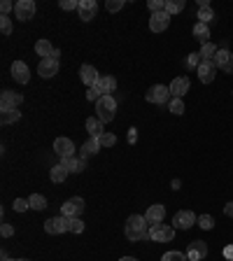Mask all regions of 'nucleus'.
<instances>
[{"label": "nucleus", "mask_w": 233, "mask_h": 261, "mask_svg": "<svg viewBox=\"0 0 233 261\" xmlns=\"http://www.w3.org/2000/svg\"><path fill=\"white\" fill-rule=\"evenodd\" d=\"M124 233L131 243H140V240H149V228H147V219L142 215H131L126 219Z\"/></svg>", "instance_id": "nucleus-1"}, {"label": "nucleus", "mask_w": 233, "mask_h": 261, "mask_svg": "<svg viewBox=\"0 0 233 261\" xmlns=\"http://www.w3.org/2000/svg\"><path fill=\"white\" fill-rule=\"evenodd\" d=\"M114 89H117V77L112 75H100V80L96 82V87H91L87 91V100L91 103H98L103 96H112Z\"/></svg>", "instance_id": "nucleus-2"}, {"label": "nucleus", "mask_w": 233, "mask_h": 261, "mask_svg": "<svg viewBox=\"0 0 233 261\" xmlns=\"http://www.w3.org/2000/svg\"><path fill=\"white\" fill-rule=\"evenodd\" d=\"M114 114H117V98L114 96H103L100 100L96 103V117L103 124L114 119Z\"/></svg>", "instance_id": "nucleus-3"}, {"label": "nucleus", "mask_w": 233, "mask_h": 261, "mask_svg": "<svg viewBox=\"0 0 233 261\" xmlns=\"http://www.w3.org/2000/svg\"><path fill=\"white\" fill-rule=\"evenodd\" d=\"M145 100L147 103H154V105H168L173 100V93H170L168 87H163V84H154L149 87V91L145 93Z\"/></svg>", "instance_id": "nucleus-4"}, {"label": "nucleus", "mask_w": 233, "mask_h": 261, "mask_svg": "<svg viewBox=\"0 0 233 261\" xmlns=\"http://www.w3.org/2000/svg\"><path fill=\"white\" fill-rule=\"evenodd\" d=\"M175 238V226H170V224H154V226H149V240H154V243H170V240Z\"/></svg>", "instance_id": "nucleus-5"}, {"label": "nucleus", "mask_w": 233, "mask_h": 261, "mask_svg": "<svg viewBox=\"0 0 233 261\" xmlns=\"http://www.w3.org/2000/svg\"><path fill=\"white\" fill-rule=\"evenodd\" d=\"M82 212H84V198H80V196L68 198V201L61 205V215H63V217H80Z\"/></svg>", "instance_id": "nucleus-6"}, {"label": "nucleus", "mask_w": 233, "mask_h": 261, "mask_svg": "<svg viewBox=\"0 0 233 261\" xmlns=\"http://www.w3.org/2000/svg\"><path fill=\"white\" fill-rule=\"evenodd\" d=\"M35 3L33 0H19V3H14V16L19 19V21H28V19H33L35 16Z\"/></svg>", "instance_id": "nucleus-7"}, {"label": "nucleus", "mask_w": 233, "mask_h": 261, "mask_svg": "<svg viewBox=\"0 0 233 261\" xmlns=\"http://www.w3.org/2000/svg\"><path fill=\"white\" fill-rule=\"evenodd\" d=\"M170 19H173V16H170L166 10H163V12H154V14L149 16V31H152V33H163L166 28L170 26Z\"/></svg>", "instance_id": "nucleus-8"}, {"label": "nucleus", "mask_w": 233, "mask_h": 261, "mask_svg": "<svg viewBox=\"0 0 233 261\" xmlns=\"http://www.w3.org/2000/svg\"><path fill=\"white\" fill-rule=\"evenodd\" d=\"M21 103H23L21 93L10 91V89H5V91L0 93V110H16Z\"/></svg>", "instance_id": "nucleus-9"}, {"label": "nucleus", "mask_w": 233, "mask_h": 261, "mask_svg": "<svg viewBox=\"0 0 233 261\" xmlns=\"http://www.w3.org/2000/svg\"><path fill=\"white\" fill-rule=\"evenodd\" d=\"M212 61H215V65H217L219 70H224V72H228V75H233V54L228 51L226 47L219 49Z\"/></svg>", "instance_id": "nucleus-10"}, {"label": "nucleus", "mask_w": 233, "mask_h": 261, "mask_svg": "<svg viewBox=\"0 0 233 261\" xmlns=\"http://www.w3.org/2000/svg\"><path fill=\"white\" fill-rule=\"evenodd\" d=\"M196 222H198V217H196L191 210H179L177 215L173 217V226H175V228H182V231L191 228Z\"/></svg>", "instance_id": "nucleus-11"}, {"label": "nucleus", "mask_w": 233, "mask_h": 261, "mask_svg": "<svg viewBox=\"0 0 233 261\" xmlns=\"http://www.w3.org/2000/svg\"><path fill=\"white\" fill-rule=\"evenodd\" d=\"M54 152L59 154L61 159L75 156V142H72L70 138H56L54 140Z\"/></svg>", "instance_id": "nucleus-12"}, {"label": "nucleus", "mask_w": 233, "mask_h": 261, "mask_svg": "<svg viewBox=\"0 0 233 261\" xmlns=\"http://www.w3.org/2000/svg\"><path fill=\"white\" fill-rule=\"evenodd\" d=\"M215 75H217L215 61H201V65H198V80H201L203 84H212V82H215Z\"/></svg>", "instance_id": "nucleus-13"}, {"label": "nucleus", "mask_w": 233, "mask_h": 261, "mask_svg": "<svg viewBox=\"0 0 233 261\" xmlns=\"http://www.w3.org/2000/svg\"><path fill=\"white\" fill-rule=\"evenodd\" d=\"M187 256H189V261H201L208 256V243L205 240H194V243H189V247H187Z\"/></svg>", "instance_id": "nucleus-14"}, {"label": "nucleus", "mask_w": 233, "mask_h": 261, "mask_svg": "<svg viewBox=\"0 0 233 261\" xmlns=\"http://www.w3.org/2000/svg\"><path fill=\"white\" fill-rule=\"evenodd\" d=\"M44 231H47L49 236H59V233H65L68 231V219L61 215V217H51L44 222Z\"/></svg>", "instance_id": "nucleus-15"}, {"label": "nucleus", "mask_w": 233, "mask_h": 261, "mask_svg": "<svg viewBox=\"0 0 233 261\" xmlns=\"http://www.w3.org/2000/svg\"><path fill=\"white\" fill-rule=\"evenodd\" d=\"M12 77H14L19 84H28L31 82V70H28V65L23 61H14L12 63Z\"/></svg>", "instance_id": "nucleus-16"}, {"label": "nucleus", "mask_w": 233, "mask_h": 261, "mask_svg": "<svg viewBox=\"0 0 233 261\" xmlns=\"http://www.w3.org/2000/svg\"><path fill=\"white\" fill-rule=\"evenodd\" d=\"M38 75L44 77V80H49V77H54L59 75V61L54 59H42L38 65Z\"/></svg>", "instance_id": "nucleus-17"}, {"label": "nucleus", "mask_w": 233, "mask_h": 261, "mask_svg": "<svg viewBox=\"0 0 233 261\" xmlns=\"http://www.w3.org/2000/svg\"><path fill=\"white\" fill-rule=\"evenodd\" d=\"M80 77H82V82L87 84V89H91V87H96V82L100 80V75H98V70L93 68V65H89V63H84L80 68Z\"/></svg>", "instance_id": "nucleus-18"}, {"label": "nucleus", "mask_w": 233, "mask_h": 261, "mask_svg": "<svg viewBox=\"0 0 233 261\" xmlns=\"http://www.w3.org/2000/svg\"><path fill=\"white\" fill-rule=\"evenodd\" d=\"M163 215H166V205H161V203H157V205H149L145 212V219L149 226H154V224H161L163 222Z\"/></svg>", "instance_id": "nucleus-19"}, {"label": "nucleus", "mask_w": 233, "mask_h": 261, "mask_svg": "<svg viewBox=\"0 0 233 261\" xmlns=\"http://www.w3.org/2000/svg\"><path fill=\"white\" fill-rule=\"evenodd\" d=\"M80 19L82 21H91L98 12V3L96 0H80Z\"/></svg>", "instance_id": "nucleus-20"}, {"label": "nucleus", "mask_w": 233, "mask_h": 261, "mask_svg": "<svg viewBox=\"0 0 233 261\" xmlns=\"http://www.w3.org/2000/svg\"><path fill=\"white\" fill-rule=\"evenodd\" d=\"M189 87H191V82H189V77H175L173 80V84H170V93H173V98H182L187 91H189Z\"/></svg>", "instance_id": "nucleus-21"}, {"label": "nucleus", "mask_w": 233, "mask_h": 261, "mask_svg": "<svg viewBox=\"0 0 233 261\" xmlns=\"http://www.w3.org/2000/svg\"><path fill=\"white\" fill-rule=\"evenodd\" d=\"M100 152V142H98V138H91L89 136V140L82 145V149H80V156L87 161L89 156H96V154Z\"/></svg>", "instance_id": "nucleus-22"}, {"label": "nucleus", "mask_w": 233, "mask_h": 261, "mask_svg": "<svg viewBox=\"0 0 233 261\" xmlns=\"http://www.w3.org/2000/svg\"><path fill=\"white\" fill-rule=\"evenodd\" d=\"M61 163H63L65 168L70 170V173H82V170L87 168V161L82 156H70V159H61Z\"/></svg>", "instance_id": "nucleus-23"}, {"label": "nucleus", "mask_w": 233, "mask_h": 261, "mask_svg": "<svg viewBox=\"0 0 233 261\" xmlns=\"http://www.w3.org/2000/svg\"><path fill=\"white\" fill-rule=\"evenodd\" d=\"M68 173H70V170L65 168L63 163H56V166H51V182H56V185H61V182H63L65 177H68Z\"/></svg>", "instance_id": "nucleus-24"}, {"label": "nucleus", "mask_w": 233, "mask_h": 261, "mask_svg": "<svg viewBox=\"0 0 233 261\" xmlns=\"http://www.w3.org/2000/svg\"><path fill=\"white\" fill-rule=\"evenodd\" d=\"M87 130L91 138H98L100 133H103V121L98 119V117H89L87 119Z\"/></svg>", "instance_id": "nucleus-25"}, {"label": "nucleus", "mask_w": 233, "mask_h": 261, "mask_svg": "<svg viewBox=\"0 0 233 261\" xmlns=\"http://www.w3.org/2000/svg\"><path fill=\"white\" fill-rule=\"evenodd\" d=\"M54 49L56 47H51V42H49V40H38V42H35V54L42 56V59H49Z\"/></svg>", "instance_id": "nucleus-26"}, {"label": "nucleus", "mask_w": 233, "mask_h": 261, "mask_svg": "<svg viewBox=\"0 0 233 261\" xmlns=\"http://www.w3.org/2000/svg\"><path fill=\"white\" fill-rule=\"evenodd\" d=\"M194 38L203 44L210 42V28H208V23H196L194 26Z\"/></svg>", "instance_id": "nucleus-27"}, {"label": "nucleus", "mask_w": 233, "mask_h": 261, "mask_svg": "<svg viewBox=\"0 0 233 261\" xmlns=\"http://www.w3.org/2000/svg\"><path fill=\"white\" fill-rule=\"evenodd\" d=\"M21 119V112L19 110H0V124H14V121Z\"/></svg>", "instance_id": "nucleus-28"}, {"label": "nucleus", "mask_w": 233, "mask_h": 261, "mask_svg": "<svg viewBox=\"0 0 233 261\" xmlns=\"http://www.w3.org/2000/svg\"><path fill=\"white\" fill-rule=\"evenodd\" d=\"M217 51H219V47H217L215 42H205V44L201 47V59H203V61H212Z\"/></svg>", "instance_id": "nucleus-29"}, {"label": "nucleus", "mask_w": 233, "mask_h": 261, "mask_svg": "<svg viewBox=\"0 0 233 261\" xmlns=\"http://www.w3.org/2000/svg\"><path fill=\"white\" fill-rule=\"evenodd\" d=\"M201 51H191L189 56H187V61H185V68L187 70H198V65H201Z\"/></svg>", "instance_id": "nucleus-30"}, {"label": "nucleus", "mask_w": 233, "mask_h": 261, "mask_svg": "<svg viewBox=\"0 0 233 261\" xmlns=\"http://www.w3.org/2000/svg\"><path fill=\"white\" fill-rule=\"evenodd\" d=\"M28 203H31L33 210H44L47 207V198L42 194H31L28 196Z\"/></svg>", "instance_id": "nucleus-31"}, {"label": "nucleus", "mask_w": 233, "mask_h": 261, "mask_svg": "<svg viewBox=\"0 0 233 261\" xmlns=\"http://www.w3.org/2000/svg\"><path fill=\"white\" fill-rule=\"evenodd\" d=\"M182 10H185V0H166V12H168L170 16L179 14Z\"/></svg>", "instance_id": "nucleus-32"}, {"label": "nucleus", "mask_w": 233, "mask_h": 261, "mask_svg": "<svg viewBox=\"0 0 233 261\" xmlns=\"http://www.w3.org/2000/svg\"><path fill=\"white\" fill-rule=\"evenodd\" d=\"M161 261H189L187 252H177V250H170L161 256Z\"/></svg>", "instance_id": "nucleus-33"}, {"label": "nucleus", "mask_w": 233, "mask_h": 261, "mask_svg": "<svg viewBox=\"0 0 233 261\" xmlns=\"http://www.w3.org/2000/svg\"><path fill=\"white\" fill-rule=\"evenodd\" d=\"M65 219H68V231L70 233H82L84 231V222L80 217H65Z\"/></svg>", "instance_id": "nucleus-34"}, {"label": "nucleus", "mask_w": 233, "mask_h": 261, "mask_svg": "<svg viewBox=\"0 0 233 261\" xmlns=\"http://www.w3.org/2000/svg\"><path fill=\"white\" fill-rule=\"evenodd\" d=\"M215 19L212 7H198V23H210Z\"/></svg>", "instance_id": "nucleus-35"}, {"label": "nucleus", "mask_w": 233, "mask_h": 261, "mask_svg": "<svg viewBox=\"0 0 233 261\" xmlns=\"http://www.w3.org/2000/svg\"><path fill=\"white\" fill-rule=\"evenodd\" d=\"M98 142H100V147H112V145H117V136H114V133H108V130H103V133L98 136Z\"/></svg>", "instance_id": "nucleus-36"}, {"label": "nucleus", "mask_w": 233, "mask_h": 261, "mask_svg": "<svg viewBox=\"0 0 233 261\" xmlns=\"http://www.w3.org/2000/svg\"><path fill=\"white\" fill-rule=\"evenodd\" d=\"M168 110L173 114H185V100H182V98H173L168 103Z\"/></svg>", "instance_id": "nucleus-37"}, {"label": "nucleus", "mask_w": 233, "mask_h": 261, "mask_svg": "<svg viewBox=\"0 0 233 261\" xmlns=\"http://www.w3.org/2000/svg\"><path fill=\"white\" fill-rule=\"evenodd\" d=\"M0 33H3V35H10L12 33V19L5 14H0Z\"/></svg>", "instance_id": "nucleus-38"}, {"label": "nucleus", "mask_w": 233, "mask_h": 261, "mask_svg": "<svg viewBox=\"0 0 233 261\" xmlns=\"http://www.w3.org/2000/svg\"><path fill=\"white\" fill-rule=\"evenodd\" d=\"M196 224H198V226H201L203 231H210V228L215 226V219H212L210 215H201V217H198V222H196Z\"/></svg>", "instance_id": "nucleus-39"}, {"label": "nucleus", "mask_w": 233, "mask_h": 261, "mask_svg": "<svg viewBox=\"0 0 233 261\" xmlns=\"http://www.w3.org/2000/svg\"><path fill=\"white\" fill-rule=\"evenodd\" d=\"M147 7L152 10V14H154V12H163V10H166V0H149V3H147Z\"/></svg>", "instance_id": "nucleus-40"}, {"label": "nucleus", "mask_w": 233, "mask_h": 261, "mask_svg": "<svg viewBox=\"0 0 233 261\" xmlns=\"http://www.w3.org/2000/svg\"><path fill=\"white\" fill-rule=\"evenodd\" d=\"M28 207H31L28 198H16V201H14V210H16V212H26Z\"/></svg>", "instance_id": "nucleus-41"}, {"label": "nucleus", "mask_w": 233, "mask_h": 261, "mask_svg": "<svg viewBox=\"0 0 233 261\" xmlns=\"http://www.w3.org/2000/svg\"><path fill=\"white\" fill-rule=\"evenodd\" d=\"M61 5V10H80V3H77V0H61L59 3Z\"/></svg>", "instance_id": "nucleus-42"}, {"label": "nucleus", "mask_w": 233, "mask_h": 261, "mask_svg": "<svg viewBox=\"0 0 233 261\" xmlns=\"http://www.w3.org/2000/svg\"><path fill=\"white\" fill-rule=\"evenodd\" d=\"M108 12H119L121 7H124V0H108Z\"/></svg>", "instance_id": "nucleus-43"}, {"label": "nucleus", "mask_w": 233, "mask_h": 261, "mask_svg": "<svg viewBox=\"0 0 233 261\" xmlns=\"http://www.w3.org/2000/svg\"><path fill=\"white\" fill-rule=\"evenodd\" d=\"M0 236H3V238L14 236V226H12V224H3V226H0Z\"/></svg>", "instance_id": "nucleus-44"}, {"label": "nucleus", "mask_w": 233, "mask_h": 261, "mask_svg": "<svg viewBox=\"0 0 233 261\" xmlns=\"http://www.w3.org/2000/svg\"><path fill=\"white\" fill-rule=\"evenodd\" d=\"M12 7H14V5H12L10 0H3V3H0V12H3V14H5V16H7V12H10Z\"/></svg>", "instance_id": "nucleus-45"}, {"label": "nucleus", "mask_w": 233, "mask_h": 261, "mask_svg": "<svg viewBox=\"0 0 233 261\" xmlns=\"http://www.w3.org/2000/svg\"><path fill=\"white\" fill-rule=\"evenodd\" d=\"M224 215H226V217H231V219H233V201H228L226 205H224Z\"/></svg>", "instance_id": "nucleus-46"}, {"label": "nucleus", "mask_w": 233, "mask_h": 261, "mask_svg": "<svg viewBox=\"0 0 233 261\" xmlns=\"http://www.w3.org/2000/svg\"><path fill=\"white\" fill-rule=\"evenodd\" d=\"M224 256H226L228 261H233V245H226V247H224Z\"/></svg>", "instance_id": "nucleus-47"}, {"label": "nucleus", "mask_w": 233, "mask_h": 261, "mask_svg": "<svg viewBox=\"0 0 233 261\" xmlns=\"http://www.w3.org/2000/svg\"><path fill=\"white\" fill-rule=\"evenodd\" d=\"M138 140V133H136V128H131V133H128V142H136Z\"/></svg>", "instance_id": "nucleus-48"}, {"label": "nucleus", "mask_w": 233, "mask_h": 261, "mask_svg": "<svg viewBox=\"0 0 233 261\" xmlns=\"http://www.w3.org/2000/svg\"><path fill=\"white\" fill-rule=\"evenodd\" d=\"M49 59H54V61H59V59H61V49H54V51H51V56H49Z\"/></svg>", "instance_id": "nucleus-49"}, {"label": "nucleus", "mask_w": 233, "mask_h": 261, "mask_svg": "<svg viewBox=\"0 0 233 261\" xmlns=\"http://www.w3.org/2000/svg\"><path fill=\"white\" fill-rule=\"evenodd\" d=\"M0 261H12V259H10V256H7V252H5V250L0 252Z\"/></svg>", "instance_id": "nucleus-50"}, {"label": "nucleus", "mask_w": 233, "mask_h": 261, "mask_svg": "<svg viewBox=\"0 0 233 261\" xmlns=\"http://www.w3.org/2000/svg\"><path fill=\"white\" fill-rule=\"evenodd\" d=\"M119 261H138V259H136V256H121Z\"/></svg>", "instance_id": "nucleus-51"}, {"label": "nucleus", "mask_w": 233, "mask_h": 261, "mask_svg": "<svg viewBox=\"0 0 233 261\" xmlns=\"http://www.w3.org/2000/svg\"><path fill=\"white\" fill-rule=\"evenodd\" d=\"M12 261H28V259H12Z\"/></svg>", "instance_id": "nucleus-52"}]
</instances>
